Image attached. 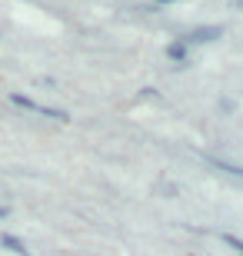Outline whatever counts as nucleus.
I'll list each match as a JSON object with an SVG mask.
<instances>
[{"label": "nucleus", "instance_id": "obj_9", "mask_svg": "<svg viewBox=\"0 0 243 256\" xmlns=\"http://www.w3.org/2000/svg\"><path fill=\"white\" fill-rule=\"evenodd\" d=\"M153 4H173V0H153Z\"/></svg>", "mask_w": 243, "mask_h": 256}, {"label": "nucleus", "instance_id": "obj_6", "mask_svg": "<svg viewBox=\"0 0 243 256\" xmlns=\"http://www.w3.org/2000/svg\"><path fill=\"white\" fill-rule=\"evenodd\" d=\"M206 163H210V166H216V170H223V173H233V176H240V180H243V166H236V163L216 160V156H206Z\"/></svg>", "mask_w": 243, "mask_h": 256}, {"label": "nucleus", "instance_id": "obj_5", "mask_svg": "<svg viewBox=\"0 0 243 256\" xmlns=\"http://www.w3.org/2000/svg\"><path fill=\"white\" fill-rule=\"evenodd\" d=\"M216 236H220V243H226V246L233 250L236 256H243V240L236 236V233H230V230H220V233H216Z\"/></svg>", "mask_w": 243, "mask_h": 256}, {"label": "nucleus", "instance_id": "obj_1", "mask_svg": "<svg viewBox=\"0 0 243 256\" xmlns=\"http://www.w3.org/2000/svg\"><path fill=\"white\" fill-rule=\"evenodd\" d=\"M7 100L14 106H20V110H27V114H37V116H47V120H54V124H70V114L67 110H60V106H50V104H40V100H34V96L27 94H7Z\"/></svg>", "mask_w": 243, "mask_h": 256}, {"label": "nucleus", "instance_id": "obj_8", "mask_svg": "<svg viewBox=\"0 0 243 256\" xmlns=\"http://www.w3.org/2000/svg\"><path fill=\"white\" fill-rule=\"evenodd\" d=\"M230 7H233V10H243V0H230Z\"/></svg>", "mask_w": 243, "mask_h": 256}, {"label": "nucleus", "instance_id": "obj_2", "mask_svg": "<svg viewBox=\"0 0 243 256\" xmlns=\"http://www.w3.org/2000/svg\"><path fill=\"white\" fill-rule=\"evenodd\" d=\"M223 37V27H216V24H203V27H193L187 37H180L187 47H203V44H213V40Z\"/></svg>", "mask_w": 243, "mask_h": 256}, {"label": "nucleus", "instance_id": "obj_7", "mask_svg": "<svg viewBox=\"0 0 243 256\" xmlns=\"http://www.w3.org/2000/svg\"><path fill=\"white\" fill-rule=\"evenodd\" d=\"M10 216V206H0V220H7Z\"/></svg>", "mask_w": 243, "mask_h": 256}, {"label": "nucleus", "instance_id": "obj_3", "mask_svg": "<svg viewBox=\"0 0 243 256\" xmlns=\"http://www.w3.org/2000/svg\"><path fill=\"white\" fill-rule=\"evenodd\" d=\"M0 246L10 250V253H17V256H30V246L20 236H14V233H0Z\"/></svg>", "mask_w": 243, "mask_h": 256}, {"label": "nucleus", "instance_id": "obj_4", "mask_svg": "<svg viewBox=\"0 0 243 256\" xmlns=\"http://www.w3.org/2000/svg\"><path fill=\"white\" fill-rule=\"evenodd\" d=\"M167 57H170V60H177V64H187L190 47L183 44V40H173V44H167Z\"/></svg>", "mask_w": 243, "mask_h": 256}]
</instances>
